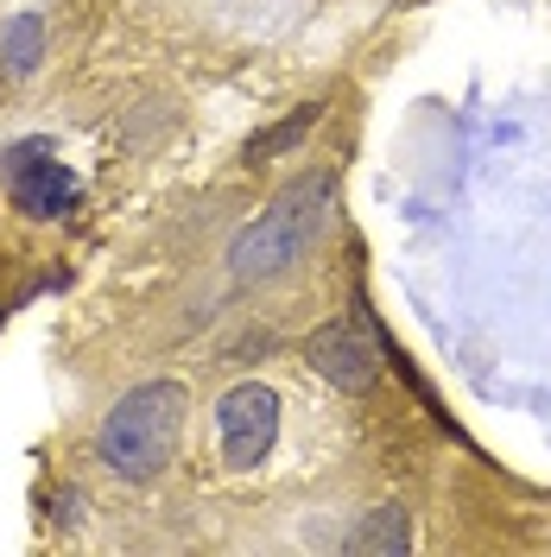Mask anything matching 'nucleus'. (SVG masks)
Instances as JSON below:
<instances>
[{
    "instance_id": "20e7f679",
    "label": "nucleus",
    "mask_w": 551,
    "mask_h": 557,
    "mask_svg": "<svg viewBox=\"0 0 551 557\" xmlns=\"http://www.w3.org/2000/svg\"><path fill=\"white\" fill-rule=\"evenodd\" d=\"M216 431H222V456L235 462V469H254V462H267L279 444V393L260 381H242L222 393V406H216Z\"/></svg>"
},
{
    "instance_id": "f03ea898",
    "label": "nucleus",
    "mask_w": 551,
    "mask_h": 557,
    "mask_svg": "<svg viewBox=\"0 0 551 557\" xmlns=\"http://www.w3.org/2000/svg\"><path fill=\"white\" fill-rule=\"evenodd\" d=\"M330 215H336V177L330 172H305L298 184H285L273 197V209H260L229 247L235 278H273L292 260H305L317 247V235L330 228Z\"/></svg>"
},
{
    "instance_id": "423d86ee",
    "label": "nucleus",
    "mask_w": 551,
    "mask_h": 557,
    "mask_svg": "<svg viewBox=\"0 0 551 557\" xmlns=\"http://www.w3.org/2000/svg\"><path fill=\"white\" fill-rule=\"evenodd\" d=\"M413 545V513L406 507H375L368 520L348 532V552L355 557H400Z\"/></svg>"
},
{
    "instance_id": "f257e3e1",
    "label": "nucleus",
    "mask_w": 551,
    "mask_h": 557,
    "mask_svg": "<svg viewBox=\"0 0 551 557\" xmlns=\"http://www.w3.org/2000/svg\"><path fill=\"white\" fill-rule=\"evenodd\" d=\"M184 418H191V393L177 381H146L134 393L114 399V412L102 418L96 450L121 482H152L172 469L177 444H184Z\"/></svg>"
},
{
    "instance_id": "6e6552de",
    "label": "nucleus",
    "mask_w": 551,
    "mask_h": 557,
    "mask_svg": "<svg viewBox=\"0 0 551 557\" xmlns=\"http://www.w3.org/2000/svg\"><path fill=\"white\" fill-rule=\"evenodd\" d=\"M310 121H317V108H298V114H285L279 127H267L260 139H247V159H273V152H285V146H298V139L310 134Z\"/></svg>"
},
{
    "instance_id": "7ed1b4c3",
    "label": "nucleus",
    "mask_w": 551,
    "mask_h": 557,
    "mask_svg": "<svg viewBox=\"0 0 551 557\" xmlns=\"http://www.w3.org/2000/svg\"><path fill=\"white\" fill-rule=\"evenodd\" d=\"M0 177H7L13 203L26 209V215H70V209L83 203L76 172H64V165L51 159L45 139H20V146H7V152H0Z\"/></svg>"
},
{
    "instance_id": "0eeeda50",
    "label": "nucleus",
    "mask_w": 551,
    "mask_h": 557,
    "mask_svg": "<svg viewBox=\"0 0 551 557\" xmlns=\"http://www.w3.org/2000/svg\"><path fill=\"white\" fill-rule=\"evenodd\" d=\"M0 58H7L13 76H33L38 58H45V20L38 13H13L7 33H0Z\"/></svg>"
},
{
    "instance_id": "39448f33",
    "label": "nucleus",
    "mask_w": 551,
    "mask_h": 557,
    "mask_svg": "<svg viewBox=\"0 0 551 557\" xmlns=\"http://www.w3.org/2000/svg\"><path fill=\"white\" fill-rule=\"evenodd\" d=\"M305 361L330 386H343V393H368L380 381V348L362 323H323V330H310Z\"/></svg>"
}]
</instances>
